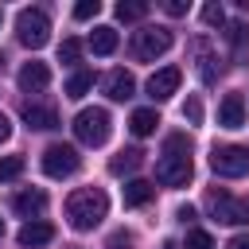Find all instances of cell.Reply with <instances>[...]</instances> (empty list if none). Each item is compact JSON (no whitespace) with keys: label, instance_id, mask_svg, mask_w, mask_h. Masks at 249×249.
Here are the masks:
<instances>
[{"label":"cell","instance_id":"6da1fadb","mask_svg":"<svg viewBox=\"0 0 249 249\" xmlns=\"http://www.w3.org/2000/svg\"><path fill=\"white\" fill-rule=\"evenodd\" d=\"M191 171H195L191 167V140L183 132H171L163 140V156L156 160V179L163 187H183L191 179Z\"/></svg>","mask_w":249,"mask_h":249},{"label":"cell","instance_id":"7a4b0ae2","mask_svg":"<svg viewBox=\"0 0 249 249\" xmlns=\"http://www.w3.org/2000/svg\"><path fill=\"white\" fill-rule=\"evenodd\" d=\"M109 214V195L101 191V187H78V191H70V198H66V222L74 226V230H93L101 218Z\"/></svg>","mask_w":249,"mask_h":249},{"label":"cell","instance_id":"3957f363","mask_svg":"<svg viewBox=\"0 0 249 249\" xmlns=\"http://www.w3.org/2000/svg\"><path fill=\"white\" fill-rule=\"evenodd\" d=\"M70 128H74V136H78L86 148H101V144L109 140V132H113V117H109V109L93 105V109H82Z\"/></svg>","mask_w":249,"mask_h":249},{"label":"cell","instance_id":"277c9868","mask_svg":"<svg viewBox=\"0 0 249 249\" xmlns=\"http://www.w3.org/2000/svg\"><path fill=\"white\" fill-rule=\"evenodd\" d=\"M16 35H19V43L31 47V51L47 47V39H51V16H47L43 8H19V16H16Z\"/></svg>","mask_w":249,"mask_h":249},{"label":"cell","instance_id":"5b68a950","mask_svg":"<svg viewBox=\"0 0 249 249\" xmlns=\"http://www.w3.org/2000/svg\"><path fill=\"white\" fill-rule=\"evenodd\" d=\"M206 210H210L222 226H245V222H249V202L237 198V195H226V191H210V195H206Z\"/></svg>","mask_w":249,"mask_h":249},{"label":"cell","instance_id":"8992f818","mask_svg":"<svg viewBox=\"0 0 249 249\" xmlns=\"http://www.w3.org/2000/svg\"><path fill=\"white\" fill-rule=\"evenodd\" d=\"M210 171L214 175H226V179H237L249 171V148L241 144H214L210 152Z\"/></svg>","mask_w":249,"mask_h":249},{"label":"cell","instance_id":"52a82bcc","mask_svg":"<svg viewBox=\"0 0 249 249\" xmlns=\"http://www.w3.org/2000/svg\"><path fill=\"white\" fill-rule=\"evenodd\" d=\"M171 51V31L167 27H140L136 35H132V54L140 58V62H152V58H160V54H167Z\"/></svg>","mask_w":249,"mask_h":249},{"label":"cell","instance_id":"ba28073f","mask_svg":"<svg viewBox=\"0 0 249 249\" xmlns=\"http://www.w3.org/2000/svg\"><path fill=\"white\" fill-rule=\"evenodd\" d=\"M78 163H82V156H78L74 144H51V148L43 152V171H47L51 179H66V175H74Z\"/></svg>","mask_w":249,"mask_h":249},{"label":"cell","instance_id":"9c48e42d","mask_svg":"<svg viewBox=\"0 0 249 249\" xmlns=\"http://www.w3.org/2000/svg\"><path fill=\"white\" fill-rule=\"evenodd\" d=\"M179 82H183V70H179V66H163V70H156V74L148 78V97H152V101H167V97L179 89Z\"/></svg>","mask_w":249,"mask_h":249},{"label":"cell","instance_id":"30bf717a","mask_svg":"<svg viewBox=\"0 0 249 249\" xmlns=\"http://www.w3.org/2000/svg\"><path fill=\"white\" fill-rule=\"evenodd\" d=\"M218 124L222 128H241L245 124V101L241 93H226L222 105H218Z\"/></svg>","mask_w":249,"mask_h":249},{"label":"cell","instance_id":"8fae6325","mask_svg":"<svg viewBox=\"0 0 249 249\" xmlns=\"http://www.w3.org/2000/svg\"><path fill=\"white\" fill-rule=\"evenodd\" d=\"M12 206H16V214H23V218L31 222V218H39V214L47 210V195H43L39 187H27V191H19V195L12 198Z\"/></svg>","mask_w":249,"mask_h":249},{"label":"cell","instance_id":"7c38bea8","mask_svg":"<svg viewBox=\"0 0 249 249\" xmlns=\"http://www.w3.org/2000/svg\"><path fill=\"white\" fill-rule=\"evenodd\" d=\"M51 237H54V226H51V222H39V218H35V222H23V230L16 233V241H19L23 249H39V245H47Z\"/></svg>","mask_w":249,"mask_h":249},{"label":"cell","instance_id":"4fadbf2b","mask_svg":"<svg viewBox=\"0 0 249 249\" xmlns=\"http://www.w3.org/2000/svg\"><path fill=\"white\" fill-rule=\"evenodd\" d=\"M47 86H51V70H47V62H23V70H19V89L39 93V89H47Z\"/></svg>","mask_w":249,"mask_h":249},{"label":"cell","instance_id":"5bb4252c","mask_svg":"<svg viewBox=\"0 0 249 249\" xmlns=\"http://www.w3.org/2000/svg\"><path fill=\"white\" fill-rule=\"evenodd\" d=\"M105 93H109L113 101H128V97L136 93V78H132L128 70H109V74H105Z\"/></svg>","mask_w":249,"mask_h":249},{"label":"cell","instance_id":"9a60e30c","mask_svg":"<svg viewBox=\"0 0 249 249\" xmlns=\"http://www.w3.org/2000/svg\"><path fill=\"white\" fill-rule=\"evenodd\" d=\"M23 124L39 128V132H51V128H58V113L51 105H23Z\"/></svg>","mask_w":249,"mask_h":249},{"label":"cell","instance_id":"2e32d148","mask_svg":"<svg viewBox=\"0 0 249 249\" xmlns=\"http://www.w3.org/2000/svg\"><path fill=\"white\" fill-rule=\"evenodd\" d=\"M195 58H198V78L206 82V86H214L218 82V58H214V51H210V43L206 39H195Z\"/></svg>","mask_w":249,"mask_h":249},{"label":"cell","instance_id":"e0dca14e","mask_svg":"<svg viewBox=\"0 0 249 249\" xmlns=\"http://www.w3.org/2000/svg\"><path fill=\"white\" fill-rule=\"evenodd\" d=\"M226 35H230V51H233V62H249V23L233 19V23L226 27Z\"/></svg>","mask_w":249,"mask_h":249},{"label":"cell","instance_id":"ac0fdd59","mask_svg":"<svg viewBox=\"0 0 249 249\" xmlns=\"http://www.w3.org/2000/svg\"><path fill=\"white\" fill-rule=\"evenodd\" d=\"M152 195H156V187H152L148 179H128V183L121 187L124 206H144V202H152Z\"/></svg>","mask_w":249,"mask_h":249},{"label":"cell","instance_id":"d6986e66","mask_svg":"<svg viewBox=\"0 0 249 249\" xmlns=\"http://www.w3.org/2000/svg\"><path fill=\"white\" fill-rule=\"evenodd\" d=\"M140 163H144V152H140V148H121V152L109 160V171H113V175H132Z\"/></svg>","mask_w":249,"mask_h":249},{"label":"cell","instance_id":"ffe728a7","mask_svg":"<svg viewBox=\"0 0 249 249\" xmlns=\"http://www.w3.org/2000/svg\"><path fill=\"white\" fill-rule=\"evenodd\" d=\"M156 124H160V113H156V109H136V113L128 117L132 136H152V132H156Z\"/></svg>","mask_w":249,"mask_h":249},{"label":"cell","instance_id":"44dd1931","mask_svg":"<svg viewBox=\"0 0 249 249\" xmlns=\"http://www.w3.org/2000/svg\"><path fill=\"white\" fill-rule=\"evenodd\" d=\"M89 51H93V54H113V51H117V31L105 27V23L93 27V35H89Z\"/></svg>","mask_w":249,"mask_h":249},{"label":"cell","instance_id":"7402d4cb","mask_svg":"<svg viewBox=\"0 0 249 249\" xmlns=\"http://www.w3.org/2000/svg\"><path fill=\"white\" fill-rule=\"evenodd\" d=\"M113 12H117V19H121V23H136V19H144V16H148V4H144V0H121Z\"/></svg>","mask_w":249,"mask_h":249},{"label":"cell","instance_id":"603a6c76","mask_svg":"<svg viewBox=\"0 0 249 249\" xmlns=\"http://www.w3.org/2000/svg\"><path fill=\"white\" fill-rule=\"evenodd\" d=\"M93 86V70H74L70 78H66V97H86V89Z\"/></svg>","mask_w":249,"mask_h":249},{"label":"cell","instance_id":"cb8c5ba5","mask_svg":"<svg viewBox=\"0 0 249 249\" xmlns=\"http://www.w3.org/2000/svg\"><path fill=\"white\" fill-rule=\"evenodd\" d=\"M16 175H23V156H4L0 160V183H8Z\"/></svg>","mask_w":249,"mask_h":249},{"label":"cell","instance_id":"d4e9b609","mask_svg":"<svg viewBox=\"0 0 249 249\" xmlns=\"http://www.w3.org/2000/svg\"><path fill=\"white\" fill-rule=\"evenodd\" d=\"M78 58H82V43H78V39H62V47H58V62L74 66Z\"/></svg>","mask_w":249,"mask_h":249},{"label":"cell","instance_id":"484cf974","mask_svg":"<svg viewBox=\"0 0 249 249\" xmlns=\"http://www.w3.org/2000/svg\"><path fill=\"white\" fill-rule=\"evenodd\" d=\"M183 249H214V237H210L206 230H187V241H183Z\"/></svg>","mask_w":249,"mask_h":249},{"label":"cell","instance_id":"4316f807","mask_svg":"<svg viewBox=\"0 0 249 249\" xmlns=\"http://www.w3.org/2000/svg\"><path fill=\"white\" fill-rule=\"evenodd\" d=\"M202 23H206V27H226V12H222V4H206V8H202Z\"/></svg>","mask_w":249,"mask_h":249},{"label":"cell","instance_id":"83f0119b","mask_svg":"<svg viewBox=\"0 0 249 249\" xmlns=\"http://www.w3.org/2000/svg\"><path fill=\"white\" fill-rule=\"evenodd\" d=\"M132 245H136V237H132L128 230H113L109 241H105V249H132Z\"/></svg>","mask_w":249,"mask_h":249},{"label":"cell","instance_id":"f1b7e54d","mask_svg":"<svg viewBox=\"0 0 249 249\" xmlns=\"http://www.w3.org/2000/svg\"><path fill=\"white\" fill-rule=\"evenodd\" d=\"M97 12H101L97 0H78V4H74V19H93Z\"/></svg>","mask_w":249,"mask_h":249},{"label":"cell","instance_id":"f546056e","mask_svg":"<svg viewBox=\"0 0 249 249\" xmlns=\"http://www.w3.org/2000/svg\"><path fill=\"white\" fill-rule=\"evenodd\" d=\"M183 121H191V124L202 121V101H198V97H187V105H183Z\"/></svg>","mask_w":249,"mask_h":249},{"label":"cell","instance_id":"4dcf8cb0","mask_svg":"<svg viewBox=\"0 0 249 249\" xmlns=\"http://www.w3.org/2000/svg\"><path fill=\"white\" fill-rule=\"evenodd\" d=\"M163 12H167V16H187V4H183V0H167Z\"/></svg>","mask_w":249,"mask_h":249},{"label":"cell","instance_id":"1f68e13d","mask_svg":"<svg viewBox=\"0 0 249 249\" xmlns=\"http://www.w3.org/2000/svg\"><path fill=\"white\" fill-rule=\"evenodd\" d=\"M226 249H249V233H237V237H230V245Z\"/></svg>","mask_w":249,"mask_h":249},{"label":"cell","instance_id":"d6a6232c","mask_svg":"<svg viewBox=\"0 0 249 249\" xmlns=\"http://www.w3.org/2000/svg\"><path fill=\"white\" fill-rule=\"evenodd\" d=\"M175 218H179V222H195V206H179Z\"/></svg>","mask_w":249,"mask_h":249},{"label":"cell","instance_id":"836d02e7","mask_svg":"<svg viewBox=\"0 0 249 249\" xmlns=\"http://www.w3.org/2000/svg\"><path fill=\"white\" fill-rule=\"evenodd\" d=\"M8 136H12V121H8V117H4V113H0V144H4V140H8Z\"/></svg>","mask_w":249,"mask_h":249},{"label":"cell","instance_id":"e575fe53","mask_svg":"<svg viewBox=\"0 0 249 249\" xmlns=\"http://www.w3.org/2000/svg\"><path fill=\"white\" fill-rule=\"evenodd\" d=\"M0 237H4V218H0Z\"/></svg>","mask_w":249,"mask_h":249},{"label":"cell","instance_id":"d590c367","mask_svg":"<svg viewBox=\"0 0 249 249\" xmlns=\"http://www.w3.org/2000/svg\"><path fill=\"white\" fill-rule=\"evenodd\" d=\"M0 66H4V54H0Z\"/></svg>","mask_w":249,"mask_h":249}]
</instances>
